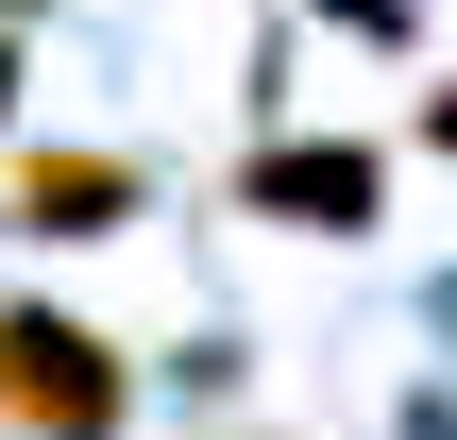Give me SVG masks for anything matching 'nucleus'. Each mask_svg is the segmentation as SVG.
I'll return each instance as SVG.
<instances>
[{
    "label": "nucleus",
    "instance_id": "nucleus-3",
    "mask_svg": "<svg viewBox=\"0 0 457 440\" xmlns=\"http://www.w3.org/2000/svg\"><path fill=\"white\" fill-rule=\"evenodd\" d=\"M119 203H136L119 153H34V170H17V220H34V237H102Z\"/></svg>",
    "mask_w": 457,
    "mask_h": 440
},
{
    "label": "nucleus",
    "instance_id": "nucleus-4",
    "mask_svg": "<svg viewBox=\"0 0 457 440\" xmlns=\"http://www.w3.org/2000/svg\"><path fill=\"white\" fill-rule=\"evenodd\" d=\"M0 102H17V51H0Z\"/></svg>",
    "mask_w": 457,
    "mask_h": 440
},
{
    "label": "nucleus",
    "instance_id": "nucleus-5",
    "mask_svg": "<svg viewBox=\"0 0 457 440\" xmlns=\"http://www.w3.org/2000/svg\"><path fill=\"white\" fill-rule=\"evenodd\" d=\"M441 136H457V102H441Z\"/></svg>",
    "mask_w": 457,
    "mask_h": 440
},
{
    "label": "nucleus",
    "instance_id": "nucleus-1",
    "mask_svg": "<svg viewBox=\"0 0 457 440\" xmlns=\"http://www.w3.org/2000/svg\"><path fill=\"white\" fill-rule=\"evenodd\" d=\"M0 424L119 440V339H85V322H51V305H0Z\"/></svg>",
    "mask_w": 457,
    "mask_h": 440
},
{
    "label": "nucleus",
    "instance_id": "nucleus-2",
    "mask_svg": "<svg viewBox=\"0 0 457 440\" xmlns=\"http://www.w3.org/2000/svg\"><path fill=\"white\" fill-rule=\"evenodd\" d=\"M237 203H254V220H305V237H356V220L390 203V170H373L356 136H288V153L237 170Z\"/></svg>",
    "mask_w": 457,
    "mask_h": 440
}]
</instances>
